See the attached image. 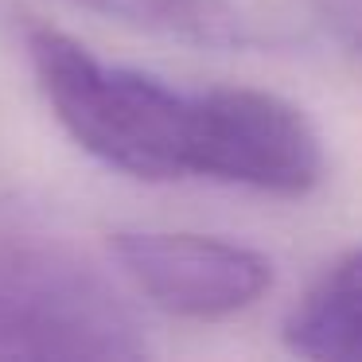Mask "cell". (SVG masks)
<instances>
[{"mask_svg": "<svg viewBox=\"0 0 362 362\" xmlns=\"http://www.w3.org/2000/svg\"><path fill=\"white\" fill-rule=\"evenodd\" d=\"M195 180L296 199L323 180V144L304 110L253 86H206Z\"/></svg>", "mask_w": 362, "mask_h": 362, "instance_id": "obj_3", "label": "cell"}, {"mask_svg": "<svg viewBox=\"0 0 362 362\" xmlns=\"http://www.w3.org/2000/svg\"><path fill=\"white\" fill-rule=\"evenodd\" d=\"M66 4L191 47L226 51L253 40L250 20L230 0H66Z\"/></svg>", "mask_w": 362, "mask_h": 362, "instance_id": "obj_6", "label": "cell"}, {"mask_svg": "<svg viewBox=\"0 0 362 362\" xmlns=\"http://www.w3.org/2000/svg\"><path fill=\"white\" fill-rule=\"evenodd\" d=\"M110 257L156 308L183 320H222L273 288V261L242 242L180 230H117Z\"/></svg>", "mask_w": 362, "mask_h": 362, "instance_id": "obj_4", "label": "cell"}, {"mask_svg": "<svg viewBox=\"0 0 362 362\" xmlns=\"http://www.w3.org/2000/svg\"><path fill=\"white\" fill-rule=\"evenodd\" d=\"M24 55L43 102L78 148L133 180H195L203 90L110 63L40 20L24 24Z\"/></svg>", "mask_w": 362, "mask_h": 362, "instance_id": "obj_2", "label": "cell"}, {"mask_svg": "<svg viewBox=\"0 0 362 362\" xmlns=\"http://www.w3.org/2000/svg\"><path fill=\"white\" fill-rule=\"evenodd\" d=\"M284 346L304 358L362 362V250L320 273L284 320Z\"/></svg>", "mask_w": 362, "mask_h": 362, "instance_id": "obj_5", "label": "cell"}, {"mask_svg": "<svg viewBox=\"0 0 362 362\" xmlns=\"http://www.w3.org/2000/svg\"><path fill=\"white\" fill-rule=\"evenodd\" d=\"M308 8L339 43L362 55V0H308Z\"/></svg>", "mask_w": 362, "mask_h": 362, "instance_id": "obj_7", "label": "cell"}, {"mask_svg": "<svg viewBox=\"0 0 362 362\" xmlns=\"http://www.w3.org/2000/svg\"><path fill=\"white\" fill-rule=\"evenodd\" d=\"M136 312L24 191L0 187V358H144Z\"/></svg>", "mask_w": 362, "mask_h": 362, "instance_id": "obj_1", "label": "cell"}]
</instances>
